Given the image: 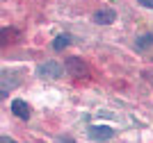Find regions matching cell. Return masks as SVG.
Instances as JSON below:
<instances>
[{"instance_id": "7c38bea8", "label": "cell", "mask_w": 153, "mask_h": 143, "mask_svg": "<svg viewBox=\"0 0 153 143\" xmlns=\"http://www.w3.org/2000/svg\"><path fill=\"white\" fill-rule=\"evenodd\" d=\"M0 143H16L14 139H9V136H0Z\"/></svg>"}, {"instance_id": "277c9868", "label": "cell", "mask_w": 153, "mask_h": 143, "mask_svg": "<svg viewBox=\"0 0 153 143\" xmlns=\"http://www.w3.org/2000/svg\"><path fill=\"white\" fill-rule=\"evenodd\" d=\"M91 21H94L96 25H112L117 21V12L114 9H108V7H105V9H98V12L91 16Z\"/></svg>"}, {"instance_id": "8fae6325", "label": "cell", "mask_w": 153, "mask_h": 143, "mask_svg": "<svg viewBox=\"0 0 153 143\" xmlns=\"http://www.w3.org/2000/svg\"><path fill=\"white\" fill-rule=\"evenodd\" d=\"M140 5L149 7V9H153V0H140Z\"/></svg>"}, {"instance_id": "3957f363", "label": "cell", "mask_w": 153, "mask_h": 143, "mask_svg": "<svg viewBox=\"0 0 153 143\" xmlns=\"http://www.w3.org/2000/svg\"><path fill=\"white\" fill-rule=\"evenodd\" d=\"M89 139L96 143H103V141H110V139L114 136V130L110 127V125H91L89 127Z\"/></svg>"}, {"instance_id": "7a4b0ae2", "label": "cell", "mask_w": 153, "mask_h": 143, "mask_svg": "<svg viewBox=\"0 0 153 143\" xmlns=\"http://www.w3.org/2000/svg\"><path fill=\"white\" fill-rule=\"evenodd\" d=\"M64 70L73 77H87L89 75V66L82 62V59H78V57H69L66 62H64Z\"/></svg>"}, {"instance_id": "9c48e42d", "label": "cell", "mask_w": 153, "mask_h": 143, "mask_svg": "<svg viewBox=\"0 0 153 143\" xmlns=\"http://www.w3.org/2000/svg\"><path fill=\"white\" fill-rule=\"evenodd\" d=\"M57 143H78V141H76V139H71V136H59Z\"/></svg>"}, {"instance_id": "8992f818", "label": "cell", "mask_w": 153, "mask_h": 143, "mask_svg": "<svg viewBox=\"0 0 153 143\" xmlns=\"http://www.w3.org/2000/svg\"><path fill=\"white\" fill-rule=\"evenodd\" d=\"M14 41H19V30L16 27H2L0 30V45H9Z\"/></svg>"}, {"instance_id": "30bf717a", "label": "cell", "mask_w": 153, "mask_h": 143, "mask_svg": "<svg viewBox=\"0 0 153 143\" xmlns=\"http://www.w3.org/2000/svg\"><path fill=\"white\" fill-rule=\"evenodd\" d=\"M7 93H9V89H5L2 84H0V100H5V98H7Z\"/></svg>"}, {"instance_id": "6da1fadb", "label": "cell", "mask_w": 153, "mask_h": 143, "mask_svg": "<svg viewBox=\"0 0 153 143\" xmlns=\"http://www.w3.org/2000/svg\"><path fill=\"white\" fill-rule=\"evenodd\" d=\"M37 75L44 77V80H59L64 75V66L57 64L55 59H51V62H44V64L37 66Z\"/></svg>"}, {"instance_id": "5b68a950", "label": "cell", "mask_w": 153, "mask_h": 143, "mask_svg": "<svg viewBox=\"0 0 153 143\" xmlns=\"http://www.w3.org/2000/svg\"><path fill=\"white\" fill-rule=\"evenodd\" d=\"M12 114L21 120H30V116H32V111H30V107H27L25 100H14L12 102Z\"/></svg>"}, {"instance_id": "52a82bcc", "label": "cell", "mask_w": 153, "mask_h": 143, "mask_svg": "<svg viewBox=\"0 0 153 143\" xmlns=\"http://www.w3.org/2000/svg\"><path fill=\"white\" fill-rule=\"evenodd\" d=\"M71 41H73V39H71V34H57V37L53 39V50H55V52H59V50L69 48Z\"/></svg>"}, {"instance_id": "ba28073f", "label": "cell", "mask_w": 153, "mask_h": 143, "mask_svg": "<svg viewBox=\"0 0 153 143\" xmlns=\"http://www.w3.org/2000/svg\"><path fill=\"white\" fill-rule=\"evenodd\" d=\"M135 45H137L140 50H146L149 45H153V34H151V32H146V34H142V37H137Z\"/></svg>"}]
</instances>
